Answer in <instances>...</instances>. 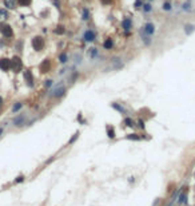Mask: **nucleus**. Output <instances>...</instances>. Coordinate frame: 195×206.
<instances>
[{
    "instance_id": "nucleus-8",
    "label": "nucleus",
    "mask_w": 195,
    "mask_h": 206,
    "mask_svg": "<svg viewBox=\"0 0 195 206\" xmlns=\"http://www.w3.org/2000/svg\"><path fill=\"white\" fill-rule=\"evenodd\" d=\"M142 29H143L144 34L148 35V36H151V38H152L154 35H155V32H156V27H155V24H154L152 22H147V23H144L143 27H142Z\"/></svg>"
},
{
    "instance_id": "nucleus-33",
    "label": "nucleus",
    "mask_w": 195,
    "mask_h": 206,
    "mask_svg": "<svg viewBox=\"0 0 195 206\" xmlns=\"http://www.w3.org/2000/svg\"><path fill=\"white\" fill-rule=\"evenodd\" d=\"M136 127H139L140 130H146V120L144 119H138L136 120Z\"/></svg>"
},
{
    "instance_id": "nucleus-37",
    "label": "nucleus",
    "mask_w": 195,
    "mask_h": 206,
    "mask_svg": "<svg viewBox=\"0 0 195 206\" xmlns=\"http://www.w3.org/2000/svg\"><path fill=\"white\" fill-rule=\"evenodd\" d=\"M76 119H78V120H79V122H80V123H82V125H86V123H87V120H86V119H84V118H83V115H82V113H79V114H78Z\"/></svg>"
},
{
    "instance_id": "nucleus-10",
    "label": "nucleus",
    "mask_w": 195,
    "mask_h": 206,
    "mask_svg": "<svg viewBox=\"0 0 195 206\" xmlns=\"http://www.w3.org/2000/svg\"><path fill=\"white\" fill-rule=\"evenodd\" d=\"M0 70L7 72L11 70V59L9 58H0Z\"/></svg>"
},
{
    "instance_id": "nucleus-5",
    "label": "nucleus",
    "mask_w": 195,
    "mask_h": 206,
    "mask_svg": "<svg viewBox=\"0 0 195 206\" xmlns=\"http://www.w3.org/2000/svg\"><path fill=\"white\" fill-rule=\"evenodd\" d=\"M120 27L122 29L126 32V35H130V32L132 31V27H134V23H132V19H130V18H124V19H122V22H120Z\"/></svg>"
},
{
    "instance_id": "nucleus-32",
    "label": "nucleus",
    "mask_w": 195,
    "mask_h": 206,
    "mask_svg": "<svg viewBox=\"0 0 195 206\" xmlns=\"http://www.w3.org/2000/svg\"><path fill=\"white\" fill-rule=\"evenodd\" d=\"M74 63L75 64H82L83 63V56H82L80 54H78V52L74 55Z\"/></svg>"
},
{
    "instance_id": "nucleus-4",
    "label": "nucleus",
    "mask_w": 195,
    "mask_h": 206,
    "mask_svg": "<svg viewBox=\"0 0 195 206\" xmlns=\"http://www.w3.org/2000/svg\"><path fill=\"white\" fill-rule=\"evenodd\" d=\"M11 70L14 72H20L23 70V62H22V58L15 55L14 58L11 59Z\"/></svg>"
},
{
    "instance_id": "nucleus-20",
    "label": "nucleus",
    "mask_w": 195,
    "mask_h": 206,
    "mask_svg": "<svg viewBox=\"0 0 195 206\" xmlns=\"http://www.w3.org/2000/svg\"><path fill=\"white\" fill-rule=\"evenodd\" d=\"M80 18H82V20H83V22H88V20H90L91 12H90V9H88L87 7H83V8H82V15H80Z\"/></svg>"
},
{
    "instance_id": "nucleus-27",
    "label": "nucleus",
    "mask_w": 195,
    "mask_h": 206,
    "mask_svg": "<svg viewBox=\"0 0 195 206\" xmlns=\"http://www.w3.org/2000/svg\"><path fill=\"white\" fill-rule=\"evenodd\" d=\"M106 133H107V137L110 139H115V137H116V133H115V129L110 125L106 126Z\"/></svg>"
},
{
    "instance_id": "nucleus-31",
    "label": "nucleus",
    "mask_w": 195,
    "mask_h": 206,
    "mask_svg": "<svg viewBox=\"0 0 195 206\" xmlns=\"http://www.w3.org/2000/svg\"><path fill=\"white\" fill-rule=\"evenodd\" d=\"M16 3H18L20 7H29V5L32 4V0H16Z\"/></svg>"
},
{
    "instance_id": "nucleus-41",
    "label": "nucleus",
    "mask_w": 195,
    "mask_h": 206,
    "mask_svg": "<svg viewBox=\"0 0 195 206\" xmlns=\"http://www.w3.org/2000/svg\"><path fill=\"white\" fill-rule=\"evenodd\" d=\"M128 182H130V183H134L135 178H134V177H128Z\"/></svg>"
},
{
    "instance_id": "nucleus-40",
    "label": "nucleus",
    "mask_w": 195,
    "mask_h": 206,
    "mask_svg": "<svg viewBox=\"0 0 195 206\" xmlns=\"http://www.w3.org/2000/svg\"><path fill=\"white\" fill-rule=\"evenodd\" d=\"M52 4H54L56 8H60V7H62V3H60V0H52Z\"/></svg>"
},
{
    "instance_id": "nucleus-34",
    "label": "nucleus",
    "mask_w": 195,
    "mask_h": 206,
    "mask_svg": "<svg viewBox=\"0 0 195 206\" xmlns=\"http://www.w3.org/2000/svg\"><path fill=\"white\" fill-rule=\"evenodd\" d=\"M79 135H80V133H79V131H76V133L74 134V135L71 137V139L68 140V145H74V143H75V142H76V140H78Z\"/></svg>"
},
{
    "instance_id": "nucleus-24",
    "label": "nucleus",
    "mask_w": 195,
    "mask_h": 206,
    "mask_svg": "<svg viewBox=\"0 0 195 206\" xmlns=\"http://www.w3.org/2000/svg\"><path fill=\"white\" fill-rule=\"evenodd\" d=\"M3 4H4L5 9H15L18 3H16V0H3Z\"/></svg>"
},
{
    "instance_id": "nucleus-2",
    "label": "nucleus",
    "mask_w": 195,
    "mask_h": 206,
    "mask_svg": "<svg viewBox=\"0 0 195 206\" xmlns=\"http://www.w3.org/2000/svg\"><path fill=\"white\" fill-rule=\"evenodd\" d=\"M31 46H32V48H34L36 52H42L43 50H44V47H45L44 38L40 36V35L34 36V38H32V40H31Z\"/></svg>"
},
{
    "instance_id": "nucleus-44",
    "label": "nucleus",
    "mask_w": 195,
    "mask_h": 206,
    "mask_svg": "<svg viewBox=\"0 0 195 206\" xmlns=\"http://www.w3.org/2000/svg\"><path fill=\"white\" fill-rule=\"evenodd\" d=\"M1 106H3V98L0 96V107H1Z\"/></svg>"
},
{
    "instance_id": "nucleus-36",
    "label": "nucleus",
    "mask_w": 195,
    "mask_h": 206,
    "mask_svg": "<svg viewBox=\"0 0 195 206\" xmlns=\"http://www.w3.org/2000/svg\"><path fill=\"white\" fill-rule=\"evenodd\" d=\"M23 107V103L22 102H16L15 104H14V107H12V111H14V113H18L19 110H20Z\"/></svg>"
},
{
    "instance_id": "nucleus-25",
    "label": "nucleus",
    "mask_w": 195,
    "mask_h": 206,
    "mask_svg": "<svg viewBox=\"0 0 195 206\" xmlns=\"http://www.w3.org/2000/svg\"><path fill=\"white\" fill-rule=\"evenodd\" d=\"M123 125H124L126 127H131V129H134V127H136V122H135L132 118L126 116L124 119H123Z\"/></svg>"
},
{
    "instance_id": "nucleus-3",
    "label": "nucleus",
    "mask_w": 195,
    "mask_h": 206,
    "mask_svg": "<svg viewBox=\"0 0 195 206\" xmlns=\"http://www.w3.org/2000/svg\"><path fill=\"white\" fill-rule=\"evenodd\" d=\"M0 34L5 39H11V38H14V28H12L11 24L1 22L0 23Z\"/></svg>"
},
{
    "instance_id": "nucleus-14",
    "label": "nucleus",
    "mask_w": 195,
    "mask_h": 206,
    "mask_svg": "<svg viewBox=\"0 0 195 206\" xmlns=\"http://www.w3.org/2000/svg\"><path fill=\"white\" fill-rule=\"evenodd\" d=\"M87 55H88V58L91 59V60H95V59H99L100 58V52H99V50L96 47H90L87 50Z\"/></svg>"
},
{
    "instance_id": "nucleus-21",
    "label": "nucleus",
    "mask_w": 195,
    "mask_h": 206,
    "mask_svg": "<svg viewBox=\"0 0 195 206\" xmlns=\"http://www.w3.org/2000/svg\"><path fill=\"white\" fill-rule=\"evenodd\" d=\"M173 7H174V5H173V3H171L170 1V0H164V1L163 3H162V11H164V12H171V11H173Z\"/></svg>"
},
{
    "instance_id": "nucleus-19",
    "label": "nucleus",
    "mask_w": 195,
    "mask_h": 206,
    "mask_svg": "<svg viewBox=\"0 0 195 206\" xmlns=\"http://www.w3.org/2000/svg\"><path fill=\"white\" fill-rule=\"evenodd\" d=\"M79 75H80V74H79V71H76V70L74 68V70L70 72V75H68V82H70V84H74L75 82L78 80Z\"/></svg>"
},
{
    "instance_id": "nucleus-42",
    "label": "nucleus",
    "mask_w": 195,
    "mask_h": 206,
    "mask_svg": "<svg viewBox=\"0 0 195 206\" xmlns=\"http://www.w3.org/2000/svg\"><path fill=\"white\" fill-rule=\"evenodd\" d=\"M22 181H24V177H23V175L18 177V179H16V182H22Z\"/></svg>"
},
{
    "instance_id": "nucleus-15",
    "label": "nucleus",
    "mask_w": 195,
    "mask_h": 206,
    "mask_svg": "<svg viewBox=\"0 0 195 206\" xmlns=\"http://www.w3.org/2000/svg\"><path fill=\"white\" fill-rule=\"evenodd\" d=\"M102 46H103V48L106 51H111V50H114V47H115V40L112 38H106Z\"/></svg>"
},
{
    "instance_id": "nucleus-7",
    "label": "nucleus",
    "mask_w": 195,
    "mask_h": 206,
    "mask_svg": "<svg viewBox=\"0 0 195 206\" xmlns=\"http://www.w3.org/2000/svg\"><path fill=\"white\" fill-rule=\"evenodd\" d=\"M110 64H111V68L115 71H119L124 67V63L122 62V58L120 56H111L110 59Z\"/></svg>"
},
{
    "instance_id": "nucleus-26",
    "label": "nucleus",
    "mask_w": 195,
    "mask_h": 206,
    "mask_svg": "<svg viewBox=\"0 0 195 206\" xmlns=\"http://www.w3.org/2000/svg\"><path fill=\"white\" fill-rule=\"evenodd\" d=\"M152 11H154V7L150 1L143 3V7H142V12H143V14H151Z\"/></svg>"
},
{
    "instance_id": "nucleus-12",
    "label": "nucleus",
    "mask_w": 195,
    "mask_h": 206,
    "mask_svg": "<svg viewBox=\"0 0 195 206\" xmlns=\"http://www.w3.org/2000/svg\"><path fill=\"white\" fill-rule=\"evenodd\" d=\"M139 36H140L142 43L146 46V47H148V46H151V44H152V38L144 34V32H143V29H142V28H139Z\"/></svg>"
},
{
    "instance_id": "nucleus-30",
    "label": "nucleus",
    "mask_w": 195,
    "mask_h": 206,
    "mask_svg": "<svg viewBox=\"0 0 195 206\" xmlns=\"http://www.w3.org/2000/svg\"><path fill=\"white\" fill-rule=\"evenodd\" d=\"M9 18L8 15V11L5 8H0V20H7Z\"/></svg>"
},
{
    "instance_id": "nucleus-38",
    "label": "nucleus",
    "mask_w": 195,
    "mask_h": 206,
    "mask_svg": "<svg viewBox=\"0 0 195 206\" xmlns=\"http://www.w3.org/2000/svg\"><path fill=\"white\" fill-rule=\"evenodd\" d=\"M52 84H54V80H52V79L44 80V87H45V88H51V87H52Z\"/></svg>"
},
{
    "instance_id": "nucleus-18",
    "label": "nucleus",
    "mask_w": 195,
    "mask_h": 206,
    "mask_svg": "<svg viewBox=\"0 0 195 206\" xmlns=\"http://www.w3.org/2000/svg\"><path fill=\"white\" fill-rule=\"evenodd\" d=\"M68 60H70V56H68V54L67 52H60V54H59V56H58V62L60 64H67L68 63Z\"/></svg>"
},
{
    "instance_id": "nucleus-39",
    "label": "nucleus",
    "mask_w": 195,
    "mask_h": 206,
    "mask_svg": "<svg viewBox=\"0 0 195 206\" xmlns=\"http://www.w3.org/2000/svg\"><path fill=\"white\" fill-rule=\"evenodd\" d=\"M102 5H111L114 3V0H99Z\"/></svg>"
},
{
    "instance_id": "nucleus-13",
    "label": "nucleus",
    "mask_w": 195,
    "mask_h": 206,
    "mask_svg": "<svg viewBox=\"0 0 195 206\" xmlns=\"http://www.w3.org/2000/svg\"><path fill=\"white\" fill-rule=\"evenodd\" d=\"M39 70H40L42 74L49 72V70H51V60L49 59H44L40 63V66H39Z\"/></svg>"
},
{
    "instance_id": "nucleus-35",
    "label": "nucleus",
    "mask_w": 195,
    "mask_h": 206,
    "mask_svg": "<svg viewBox=\"0 0 195 206\" xmlns=\"http://www.w3.org/2000/svg\"><path fill=\"white\" fill-rule=\"evenodd\" d=\"M143 0H135V3H134V8L135 9H142V7H143Z\"/></svg>"
},
{
    "instance_id": "nucleus-45",
    "label": "nucleus",
    "mask_w": 195,
    "mask_h": 206,
    "mask_svg": "<svg viewBox=\"0 0 195 206\" xmlns=\"http://www.w3.org/2000/svg\"><path fill=\"white\" fill-rule=\"evenodd\" d=\"M147 1H150V3H151V1H154V0H147Z\"/></svg>"
},
{
    "instance_id": "nucleus-16",
    "label": "nucleus",
    "mask_w": 195,
    "mask_h": 206,
    "mask_svg": "<svg viewBox=\"0 0 195 206\" xmlns=\"http://www.w3.org/2000/svg\"><path fill=\"white\" fill-rule=\"evenodd\" d=\"M25 120H27V115H25V114H20V115L15 116L14 125H15L16 127H22V126L25 125Z\"/></svg>"
},
{
    "instance_id": "nucleus-1",
    "label": "nucleus",
    "mask_w": 195,
    "mask_h": 206,
    "mask_svg": "<svg viewBox=\"0 0 195 206\" xmlns=\"http://www.w3.org/2000/svg\"><path fill=\"white\" fill-rule=\"evenodd\" d=\"M65 94H67V87L64 86L63 83H59L58 86H56L54 90L51 91V92L48 94L49 98H55V99H60V98L65 96Z\"/></svg>"
},
{
    "instance_id": "nucleus-11",
    "label": "nucleus",
    "mask_w": 195,
    "mask_h": 206,
    "mask_svg": "<svg viewBox=\"0 0 195 206\" xmlns=\"http://www.w3.org/2000/svg\"><path fill=\"white\" fill-rule=\"evenodd\" d=\"M23 76H24V80H25V83H27V86L29 87H34V75H32V71L31 70H25L24 72H23Z\"/></svg>"
},
{
    "instance_id": "nucleus-6",
    "label": "nucleus",
    "mask_w": 195,
    "mask_h": 206,
    "mask_svg": "<svg viewBox=\"0 0 195 206\" xmlns=\"http://www.w3.org/2000/svg\"><path fill=\"white\" fill-rule=\"evenodd\" d=\"M96 40V32L92 28H88L83 32V42L84 43H94Z\"/></svg>"
},
{
    "instance_id": "nucleus-23",
    "label": "nucleus",
    "mask_w": 195,
    "mask_h": 206,
    "mask_svg": "<svg viewBox=\"0 0 195 206\" xmlns=\"http://www.w3.org/2000/svg\"><path fill=\"white\" fill-rule=\"evenodd\" d=\"M54 34L58 35V36H63V35L65 34V25L63 24H58L56 27L54 28Z\"/></svg>"
},
{
    "instance_id": "nucleus-28",
    "label": "nucleus",
    "mask_w": 195,
    "mask_h": 206,
    "mask_svg": "<svg viewBox=\"0 0 195 206\" xmlns=\"http://www.w3.org/2000/svg\"><path fill=\"white\" fill-rule=\"evenodd\" d=\"M126 139L139 142V140H142V135H139V134H136V133H131V134H127V135H126Z\"/></svg>"
},
{
    "instance_id": "nucleus-43",
    "label": "nucleus",
    "mask_w": 195,
    "mask_h": 206,
    "mask_svg": "<svg viewBox=\"0 0 195 206\" xmlns=\"http://www.w3.org/2000/svg\"><path fill=\"white\" fill-rule=\"evenodd\" d=\"M65 71H67V68H62V70L59 71V75H63V74L65 72Z\"/></svg>"
},
{
    "instance_id": "nucleus-9",
    "label": "nucleus",
    "mask_w": 195,
    "mask_h": 206,
    "mask_svg": "<svg viewBox=\"0 0 195 206\" xmlns=\"http://www.w3.org/2000/svg\"><path fill=\"white\" fill-rule=\"evenodd\" d=\"M110 106H111V109H114L115 111H118L119 114H122V115H126V116H127V114H128V110L126 109V107H124L122 103H118V102H112V103H110Z\"/></svg>"
},
{
    "instance_id": "nucleus-22",
    "label": "nucleus",
    "mask_w": 195,
    "mask_h": 206,
    "mask_svg": "<svg viewBox=\"0 0 195 206\" xmlns=\"http://www.w3.org/2000/svg\"><path fill=\"white\" fill-rule=\"evenodd\" d=\"M176 202H178V205H184V204H187V190H186V191H182L180 194L178 195Z\"/></svg>"
},
{
    "instance_id": "nucleus-29",
    "label": "nucleus",
    "mask_w": 195,
    "mask_h": 206,
    "mask_svg": "<svg viewBox=\"0 0 195 206\" xmlns=\"http://www.w3.org/2000/svg\"><path fill=\"white\" fill-rule=\"evenodd\" d=\"M191 7H193V4H191L190 0H187V1H184V3H182V11H183V12H190L191 9H193Z\"/></svg>"
},
{
    "instance_id": "nucleus-17",
    "label": "nucleus",
    "mask_w": 195,
    "mask_h": 206,
    "mask_svg": "<svg viewBox=\"0 0 195 206\" xmlns=\"http://www.w3.org/2000/svg\"><path fill=\"white\" fill-rule=\"evenodd\" d=\"M183 32L186 36H191V35L195 32V24L194 23H186L183 25Z\"/></svg>"
}]
</instances>
